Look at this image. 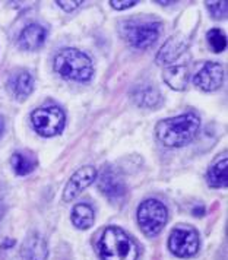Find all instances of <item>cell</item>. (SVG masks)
Segmentation results:
<instances>
[{
	"label": "cell",
	"instance_id": "1",
	"mask_svg": "<svg viewBox=\"0 0 228 260\" xmlns=\"http://www.w3.org/2000/svg\"><path fill=\"white\" fill-rule=\"evenodd\" d=\"M201 127V117L196 113H184L176 117L161 120L155 127L156 139L166 148H180L198 135Z\"/></svg>",
	"mask_w": 228,
	"mask_h": 260
},
{
	"label": "cell",
	"instance_id": "2",
	"mask_svg": "<svg viewBox=\"0 0 228 260\" xmlns=\"http://www.w3.org/2000/svg\"><path fill=\"white\" fill-rule=\"evenodd\" d=\"M54 71L63 79L73 82H88L94 76L91 57L78 48H63L54 57Z\"/></svg>",
	"mask_w": 228,
	"mask_h": 260
},
{
	"label": "cell",
	"instance_id": "3",
	"mask_svg": "<svg viewBox=\"0 0 228 260\" xmlns=\"http://www.w3.org/2000/svg\"><path fill=\"white\" fill-rule=\"evenodd\" d=\"M96 247L103 260H138L139 256L136 243L119 226H107Z\"/></svg>",
	"mask_w": 228,
	"mask_h": 260
},
{
	"label": "cell",
	"instance_id": "4",
	"mask_svg": "<svg viewBox=\"0 0 228 260\" xmlns=\"http://www.w3.org/2000/svg\"><path fill=\"white\" fill-rule=\"evenodd\" d=\"M162 24L154 16H131L120 25L121 37L135 48L146 50L161 36Z\"/></svg>",
	"mask_w": 228,
	"mask_h": 260
},
{
	"label": "cell",
	"instance_id": "5",
	"mask_svg": "<svg viewBox=\"0 0 228 260\" xmlns=\"http://www.w3.org/2000/svg\"><path fill=\"white\" fill-rule=\"evenodd\" d=\"M138 224L146 237L158 236L168 221V211L162 202L148 199L138 208Z\"/></svg>",
	"mask_w": 228,
	"mask_h": 260
},
{
	"label": "cell",
	"instance_id": "6",
	"mask_svg": "<svg viewBox=\"0 0 228 260\" xmlns=\"http://www.w3.org/2000/svg\"><path fill=\"white\" fill-rule=\"evenodd\" d=\"M31 123L38 135L44 138H53L63 132L66 126V116L60 107H40L32 111Z\"/></svg>",
	"mask_w": 228,
	"mask_h": 260
},
{
	"label": "cell",
	"instance_id": "7",
	"mask_svg": "<svg viewBox=\"0 0 228 260\" xmlns=\"http://www.w3.org/2000/svg\"><path fill=\"white\" fill-rule=\"evenodd\" d=\"M168 248L171 253L181 259L192 257L199 250V234L189 225L176 226L168 238Z\"/></svg>",
	"mask_w": 228,
	"mask_h": 260
},
{
	"label": "cell",
	"instance_id": "8",
	"mask_svg": "<svg viewBox=\"0 0 228 260\" xmlns=\"http://www.w3.org/2000/svg\"><path fill=\"white\" fill-rule=\"evenodd\" d=\"M224 82V68L216 61H206L193 75V83L204 92H214Z\"/></svg>",
	"mask_w": 228,
	"mask_h": 260
},
{
	"label": "cell",
	"instance_id": "9",
	"mask_svg": "<svg viewBox=\"0 0 228 260\" xmlns=\"http://www.w3.org/2000/svg\"><path fill=\"white\" fill-rule=\"evenodd\" d=\"M96 178V170L94 167L86 166L79 168L72 177L69 178L66 187L63 190V201L72 202L75 201L91 183H94Z\"/></svg>",
	"mask_w": 228,
	"mask_h": 260
},
{
	"label": "cell",
	"instance_id": "10",
	"mask_svg": "<svg viewBox=\"0 0 228 260\" xmlns=\"http://www.w3.org/2000/svg\"><path fill=\"white\" fill-rule=\"evenodd\" d=\"M98 189L111 202L121 201L127 194V187L123 178L111 168H107L101 173L100 180H98Z\"/></svg>",
	"mask_w": 228,
	"mask_h": 260
},
{
	"label": "cell",
	"instance_id": "11",
	"mask_svg": "<svg viewBox=\"0 0 228 260\" xmlns=\"http://www.w3.org/2000/svg\"><path fill=\"white\" fill-rule=\"evenodd\" d=\"M34 76L26 69L15 71L8 79V89L18 101H25L34 91Z\"/></svg>",
	"mask_w": 228,
	"mask_h": 260
},
{
	"label": "cell",
	"instance_id": "12",
	"mask_svg": "<svg viewBox=\"0 0 228 260\" xmlns=\"http://www.w3.org/2000/svg\"><path fill=\"white\" fill-rule=\"evenodd\" d=\"M162 78H164V82L167 83L170 88H173L176 91H183V89H186L189 79H190V68L187 64V61L177 60L164 68Z\"/></svg>",
	"mask_w": 228,
	"mask_h": 260
},
{
	"label": "cell",
	"instance_id": "13",
	"mask_svg": "<svg viewBox=\"0 0 228 260\" xmlns=\"http://www.w3.org/2000/svg\"><path fill=\"white\" fill-rule=\"evenodd\" d=\"M186 50H187V40H186V37L177 34V36L171 37V38H168L167 41H166V44L161 47L159 53L156 54L155 61L158 64L168 66V64L180 60Z\"/></svg>",
	"mask_w": 228,
	"mask_h": 260
},
{
	"label": "cell",
	"instance_id": "14",
	"mask_svg": "<svg viewBox=\"0 0 228 260\" xmlns=\"http://www.w3.org/2000/svg\"><path fill=\"white\" fill-rule=\"evenodd\" d=\"M47 38V29L38 24L25 26L19 36V47L25 51H34L44 46Z\"/></svg>",
	"mask_w": 228,
	"mask_h": 260
},
{
	"label": "cell",
	"instance_id": "15",
	"mask_svg": "<svg viewBox=\"0 0 228 260\" xmlns=\"http://www.w3.org/2000/svg\"><path fill=\"white\" fill-rule=\"evenodd\" d=\"M21 256L24 260H47L48 247L46 240L38 234H31L21 248Z\"/></svg>",
	"mask_w": 228,
	"mask_h": 260
},
{
	"label": "cell",
	"instance_id": "16",
	"mask_svg": "<svg viewBox=\"0 0 228 260\" xmlns=\"http://www.w3.org/2000/svg\"><path fill=\"white\" fill-rule=\"evenodd\" d=\"M132 100L135 104L145 108H155L162 103V96L159 94V91L152 85H138L136 88H133Z\"/></svg>",
	"mask_w": 228,
	"mask_h": 260
},
{
	"label": "cell",
	"instance_id": "17",
	"mask_svg": "<svg viewBox=\"0 0 228 260\" xmlns=\"http://www.w3.org/2000/svg\"><path fill=\"white\" fill-rule=\"evenodd\" d=\"M208 184L214 189H222L227 187L228 184V159L227 154L224 152L222 156L216 159L212 166L209 167L206 174Z\"/></svg>",
	"mask_w": 228,
	"mask_h": 260
},
{
	"label": "cell",
	"instance_id": "18",
	"mask_svg": "<svg viewBox=\"0 0 228 260\" xmlns=\"http://www.w3.org/2000/svg\"><path fill=\"white\" fill-rule=\"evenodd\" d=\"M95 213L91 205L88 203H78L72 209V222L79 230H88L94 224Z\"/></svg>",
	"mask_w": 228,
	"mask_h": 260
},
{
	"label": "cell",
	"instance_id": "19",
	"mask_svg": "<svg viewBox=\"0 0 228 260\" xmlns=\"http://www.w3.org/2000/svg\"><path fill=\"white\" fill-rule=\"evenodd\" d=\"M11 166L16 176H28L37 167V159L25 152H15L11 158Z\"/></svg>",
	"mask_w": 228,
	"mask_h": 260
},
{
	"label": "cell",
	"instance_id": "20",
	"mask_svg": "<svg viewBox=\"0 0 228 260\" xmlns=\"http://www.w3.org/2000/svg\"><path fill=\"white\" fill-rule=\"evenodd\" d=\"M206 40L214 53H222L227 47V37L219 28H212L211 31H208Z\"/></svg>",
	"mask_w": 228,
	"mask_h": 260
},
{
	"label": "cell",
	"instance_id": "21",
	"mask_svg": "<svg viewBox=\"0 0 228 260\" xmlns=\"http://www.w3.org/2000/svg\"><path fill=\"white\" fill-rule=\"evenodd\" d=\"M206 6L215 19H224L227 16L228 2H225V0L224 2H208Z\"/></svg>",
	"mask_w": 228,
	"mask_h": 260
},
{
	"label": "cell",
	"instance_id": "22",
	"mask_svg": "<svg viewBox=\"0 0 228 260\" xmlns=\"http://www.w3.org/2000/svg\"><path fill=\"white\" fill-rule=\"evenodd\" d=\"M59 6H60L61 9L64 11V12H73V11H76L81 5H82V2L81 0H76V2H56Z\"/></svg>",
	"mask_w": 228,
	"mask_h": 260
},
{
	"label": "cell",
	"instance_id": "23",
	"mask_svg": "<svg viewBox=\"0 0 228 260\" xmlns=\"http://www.w3.org/2000/svg\"><path fill=\"white\" fill-rule=\"evenodd\" d=\"M138 2H117V0H111L110 2V5L114 8V9H117V11H124V9H129V8H132L135 6Z\"/></svg>",
	"mask_w": 228,
	"mask_h": 260
},
{
	"label": "cell",
	"instance_id": "24",
	"mask_svg": "<svg viewBox=\"0 0 228 260\" xmlns=\"http://www.w3.org/2000/svg\"><path fill=\"white\" fill-rule=\"evenodd\" d=\"M2 133H3V123H2V120H0V136H2Z\"/></svg>",
	"mask_w": 228,
	"mask_h": 260
}]
</instances>
